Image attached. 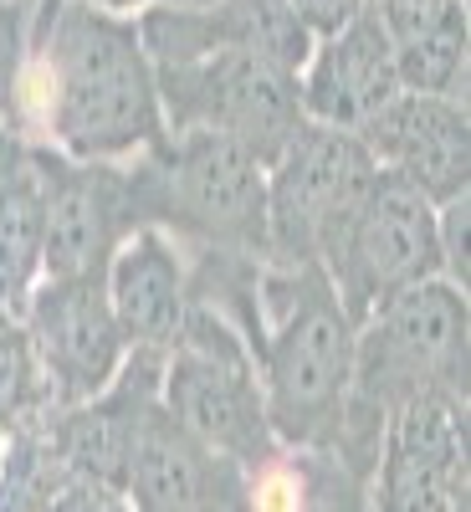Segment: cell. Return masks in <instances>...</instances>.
Segmentation results:
<instances>
[{
	"label": "cell",
	"instance_id": "24",
	"mask_svg": "<svg viewBox=\"0 0 471 512\" xmlns=\"http://www.w3.org/2000/svg\"><path fill=\"white\" fill-rule=\"evenodd\" d=\"M149 6H164V11H210V6H226V0H149Z\"/></svg>",
	"mask_w": 471,
	"mask_h": 512
},
{
	"label": "cell",
	"instance_id": "22",
	"mask_svg": "<svg viewBox=\"0 0 471 512\" xmlns=\"http://www.w3.org/2000/svg\"><path fill=\"white\" fill-rule=\"evenodd\" d=\"M282 6L303 21V31L318 41V36H328V31H338V26H349V21L364 11V0H282Z\"/></svg>",
	"mask_w": 471,
	"mask_h": 512
},
{
	"label": "cell",
	"instance_id": "16",
	"mask_svg": "<svg viewBox=\"0 0 471 512\" xmlns=\"http://www.w3.org/2000/svg\"><path fill=\"white\" fill-rule=\"evenodd\" d=\"M108 282V303L118 313V328L128 338V349H169L180 338L190 318V251L164 236L154 226L134 231L103 272Z\"/></svg>",
	"mask_w": 471,
	"mask_h": 512
},
{
	"label": "cell",
	"instance_id": "17",
	"mask_svg": "<svg viewBox=\"0 0 471 512\" xmlns=\"http://www.w3.org/2000/svg\"><path fill=\"white\" fill-rule=\"evenodd\" d=\"M379 21L405 93L466 103L471 88V0H364Z\"/></svg>",
	"mask_w": 471,
	"mask_h": 512
},
{
	"label": "cell",
	"instance_id": "9",
	"mask_svg": "<svg viewBox=\"0 0 471 512\" xmlns=\"http://www.w3.org/2000/svg\"><path fill=\"white\" fill-rule=\"evenodd\" d=\"M31 354L47 384L52 410L98 400L128 359V338L108 303L103 272L88 277H41L21 308Z\"/></svg>",
	"mask_w": 471,
	"mask_h": 512
},
{
	"label": "cell",
	"instance_id": "13",
	"mask_svg": "<svg viewBox=\"0 0 471 512\" xmlns=\"http://www.w3.org/2000/svg\"><path fill=\"white\" fill-rule=\"evenodd\" d=\"M359 144L384 175L405 180L431 205L471 190V108L431 93H400L359 128Z\"/></svg>",
	"mask_w": 471,
	"mask_h": 512
},
{
	"label": "cell",
	"instance_id": "6",
	"mask_svg": "<svg viewBox=\"0 0 471 512\" xmlns=\"http://www.w3.org/2000/svg\"><path fill=\"white\" fill-rule=\"evenodd\" d=\"M318 267L333 282L344 313L354 323L369 318L379 303L441 277L436 205L405 180L374 169V180L354 195V205L328 226Z\"/></svg>",
	"mask_w": 471,
	"mask_h": 512
},
{
	"label": "cell",
	"instance_id": "3",
	"mask_svg": "<svg viewBox=\"0 0 471 512\" xmlns=\"http://www.w3.org/2000/svg\"><path fill=\"white\" fill-rule=\"evenodd\" d=\"M262 333H256V379L272 436L282 451H333L354 379V318L338 303L318 262L262 267Z\"/></svg>",
	"mask_w": 471,
	"mask_h": 512
},
{
	"label": "cell",
	"instance_id": "19",
	"mask_svg": "<svg viewBox=\"0 0 471 512\" xmlns=\"http://www.w3.org/2000/svg\"><path fill=\"white\" fill-rule=\"evenodd\" d=\"M251 512H369V487L328 451H282L251 472Z\"/></svg>",
	"mask_w": 471,
	"mask_h": 512
},
{
	"label": "cell",
	"instance_id": "4",
	"mask_svg": "<svg viewBox=\"0 0 471 512\" xmlns=\"http://www.w3.org/2000/svg\"><path fill=\"white\" fill-rule=\"evenodd\" d=\"M139 226L200 251L267 256V164L216 134H164L123 159Z\"/></svg>",
	"mask_w": 471,
	"mask_h": 512
},
{
	"label": "cell",
	"instance_id": "10",
	"mask_svg": "<svg viewBox=\"0 0 471 512\" xmlns=\"http://www.w3.org/2000/svg\"><path fill=\"white\" fill-rule=\"evenodd\" d=\"M471 395H420L379 436L369 512H466Z\"/></svg>",
	"mask_w": 471,
	"mask_h": 512
},
{
	"label": "cell",
	"instance_id": "14",
	"mask_svg": "<svg viewBox=\"0 0 471 512\" xmlns=\"http://www.w3.org/2000/svg\"><path fill=\"white\" fill-rule=\"evenodd\" d=\"M297 93H303V113L313 123L344 128V134H359L374 113H384L405 93L390 41H384L369 6L349 26L313 41L308 62L297 67Z\"/></svg>",
	"mask_w": 471,
	"mask_h": 512
},
{
	"label": "cell",
	"instance_id": "21",
	"mask_svg": "<svg viewBox=\"0 0 471 512\" xmlns=\"http://www.w3.org/2000/svg\"><path fill=\"white\" fill-rule=\"evenodd\" d=\"M466 216H471V190L456 200L436 205V246H441V282L451 287H471V267H466Z\"/></svg>",
	"mask_w": 471,
	"mask_h": 512
},
{
	"label": "cell",
	"instance_id": "12",
	"mask_svg": "<svg viewBox=\"0 0 471 512\" xmlns=\"http://www.w3.org/2000/svg\"><path fill=\"white\" fill-rule=\"evenodd\" d=\"M41 159H47V256H41V277L108 272L113 251L134 231H144L134 190H128V164L67 159L57 149H41Z\"/></svg>",
	"mask_w": 471,
	"mask_h": 512
},
{
	"label": "cell",
	"instance_id": "1",
	"mask_svg": "<svg viewBox=\"0 0 471 512\" xmlns=\"http://www.w3.org/2000/svg\"><path fill=\"white\" fill-rule=\"evenodd\" d=\"M11 134L93 164H123L159 144L164 108L139 21L82 0H36Z\"/></svg>",
	"mask_w": 471,
	"mask_h": 512
},
{
	"label": "cell",
	"instance_id": "20",
	"mask_svg": "<svg viewBox=\"0 0 471 512\" xmlns=\"http://www.w3.org/2000/svg\"><path fill=\"white\" fill-rule=\"evenodd\" d=\"M47 410L52 400H47V384H41L26 323L16 313H0V446Z\"/></svg>",
	"mask_w": 471,
	"mask_h": 512
},
{
	"label": "cell",
	"instance_id": "8",
	"mask_svg": "<svg viewBox=\"0 0 471 512\" xmlns=\"http://www.w3.org/2000/svg\"><path fill=\"white\" fill-rule=\"evenodd\" d=\"M359 134L303 118V128L267 164V262H318L328 226L374 180Z\"/></svg>",
	"mask_w": 471,
	"mask_h": 512
},
{
	"label": "cell",
	"instance_id": "2",
	"mask_svg": "<svg viewBox=\"0 0 471 512\" xmlns=\"http://www.w3.org/2000/svg\"><path fill=\"white\" fill-rule=\"evenodd\" d=\"M420 395H471V303L441 277L359 318L349 405L328 456L369 487L384 425Z\"/></svg>",
	"mask_w": 471,
	"mask_h": 512
},
{
	"label": "cell",
	"instance_id": "15",
	"mask_svg": "<svg viewBox=\"0 0 471 512\" xmlns=\"http://www.w3.org/2000/svg\"><path fill=\"white\" fill-rule=\"evenodd\" d=\"M134 21H139L149 62H185L205 52H256L297 72L313 52V36L282 0H226V6H210V11L144 6Z\"/></svg>",
	"mask_w": 471,
	"mask_h": 512
},
{
	"label": "cell",
	"instance_id": "7",
	"mask_svg": "<svg viewBox=\"0 0 471 512\" xmlns=\"http://www.w3.org/2000/svg\"><path fill=\"white\" fill-rule=\"evenodd\" d=\"M164 134H216L262 164L303 128L297 72L256 52H205L185 62H154Z\"/></svg>",
	"mask_w": 471,
	"mask_h": 512
},
{
	"label": "cell",
	"instance_id": "5",
	"mask_svg": "<svg viewBox=\"0 0 471 512\" xmlns=\"http://www.w3.org/2000/svg\"><path fill=\"white\" fill-rule=\"evenodd\" d=\"M159 400L195 441L236 461L241 472H262L267 461L282 456L246 338L200 303H190L180 338L164 349Z\"/></svg>",
	"mask_w": 471,
	"mask_h": 512
},
{
	"label": "cell",
	"instance_id": "23",
	"mask_svg": "<svg viewBox=\"0 0 471 512\" xmlns=\"http://www.w3.org/2000/svg\"><path fill=\"white\" fill-rule=\"evenodd\" d=\"M82 6H98V11H113V16H139L149 0H82Z\"/></svg>",
	"mask_w": 471,
	"mask_h": 512
},
{
	"label": "cell",
	"instance_id": "11",
	"mask_svg": "<svg viewBox=\"0 0 471 512\" xmlns=\"http://www.w3.org/2000/svg\"><path fill=\"white\" fill-rule=\"evenodd\" d=\"M118 497L128 512H251V472L195 441L154 395L139 410Z\"/></svg>",
	"mask_w": 471,
	"mask_h": 512
},
{
	"label": "cell",
	"instance_id": "18",
	"mask_svg": "<svg viewBox=\"0 0 471 512\" xmlns=\"http://www.w3.org/2000/svg\"><path fill=\"white\" fill-rule=\"evenodd\" d=\"M47 256V159L26 134L0 128V313L26 308Z\"/></svg>",
	"mask_w": 471,
	"mask_h": 512
}]
</instances>
